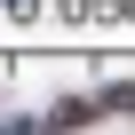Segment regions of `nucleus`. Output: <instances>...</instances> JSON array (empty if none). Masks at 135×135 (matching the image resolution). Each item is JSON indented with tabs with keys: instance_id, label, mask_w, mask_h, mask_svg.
Returning a JSON list of instances; mask_svg holds the SVG:
<instances>
[{
	"instance_id": "nucleus-1",
	"label": "nucleus",
	"mask_w": 135,
	"mask_h": 135,
	"mask_svg": "<svg viewBox=\"0 0 135 135\" xmlns=\"http://www.w3.org/2000/svg\"><path fill=\"white\" fill-rule=\"evenodd\" d=\"M88 119H103V103H95V95H64V103L48 111V127H88Z\"/></svg>"
}]
</instances>
